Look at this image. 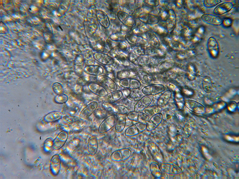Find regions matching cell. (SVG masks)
Segmentation results:
<instances>
[{
	"label": "cell",
	"mask_w": 239,
	"mask_h": 179,
	"mask_svg": "<svg viewBox=\"0 0 239 179\" xmlns=\"http://www.w3.org/2000/svg\"><path fill=\"white\" fill-rule=\"evenodd\" d=\"M61 163L60 158L58 155H55L51 159L50 166L54 174H57L59 172L60 168Z\"/></svg>",
	"instance_id": "obj_29"
},
{
	"label": "cell",
	"mask_w": 239,
	"mask_h": 179,
	"mask_svg": "<svg viewBox=\"0 0 239 179\" xmlns=\"http://www.w3.org/2000/svg\"><path fill=\"white\" fill-rule=\"evenodd\" d=\"M163 115L161 113H157L154 115L147 123L146 130L151 132L156 129L161 123Z\"/></svg>",
	"instance_id": "obj_8"
},
{
	"label": "cell",
	"mask_w": 239,
	"mask_h": 179,
	"mask_svg": "<svg viewBox=\"0 0 239 179\" xmlns=\"http://www.w3.org/2000/svg\"><path fill=\"white\" fill-rule=\"evenodd\" d=\"M119 84L123 88L131 90L138 89L141 85L140 81L134 78H128L120 79Z\"/></svg>",
	"instance_id": "obj_5"
},
{
	"label": "cell",
	"mask_w": 239,
	"mask_h": 179,
	"mask_svg": "<svg viewBox=\"0 0 239 179\" xmlns=\"http://www.w3.org/2000/svg\"><path fill=\"white\" fill-rule=\"evenodd\" d=\"M52 87L53 92L56 94L62 93L64 91V88L58 82L54 83L52 85Z\"/></svg>",
	"instance_id": "obj_36"
},
{
	"label": "cell",
	"mask_w": 239,
	"mask_h": 179,
	"mask_svg": "<svg viewBox=\"0 0 239 179\" xmlns=\"http://www.w3.org/2000/svg\"><path fill=\"white\" fill-rule=\"evenodd\" d=\"M137 76L142 83L144 84H149L152 82L153 78L150 73L142 70L137 72Z\"/></svg>",
	"instance_id": "obj_25"
},
{
	"label": "cell",
	"mask_w": 239,
	"mask_h": 179,
	"mask_svg": "<svg viewBox=\"0 0 239 179\" xmlns=\"http://www.w3.org/2000/svg\"><path fill=\"white\" fill-rule=\"evenodd\" d=\"M131 154V149L127 148H123L114 151L111 154V160L115 162H120L127 160Z\"/></svg>",
	"instance_id": "obj_1"
},
{
	"label": "cell",
	"mask_w": 239,
	"mask_h": 179,
	"mask_svg": "<svg viewBox=\"0 0 239 179\" xmlns=\"http://www.w3.org/2000/svg\"><path fill=\"white\" fill-rule=\"evenodd\" d=\"M87 87L91 92L100 97H104L108 93L106 89L103 86L95 82L88 83Z\"/></svg>",
	"instance_id": "obj_11"
},
{
	"label": "cell",
	"mask_w": 239,
	"mask_h": 179,
	"mask_svg": "<svg viewBox=\"0 0 239 179\" xmlns=\"http://www.w3.org/2000/svg\"><path fill=\"white\" fill-rule=\"evenodd\" d=\"M171 95L172 92L170 90L165 91L158 98L157 101L158 106L163 107L167 105L170 99Z\"/></svg>",
	"instance_id": "obj_24"
},
{
	"label": "cell",
	"mask_w": 239,
	"mask_h": 179,
	"mask_svg": "<svg viewBox=\"0 0 239 179\" xmlns=\"http://www.w3.org/2000/svg\"><path fill=\"white\" fill-rule=\"evenodd\" d=\"M154 97L151 95H145L140 99L134 106V111L141 112L149 106L152 103Z\"/></svg>",
	"instance_id": "obj_4"
},
{
	"label": "cell",
	"mask_w": 239,
	"mask_h": 179,
	"mask_svg": "<svg viewBox=\"0 0 239 179\" xmlns=\"http://www.w3.org/2000/svg\"><path fill=\"white\" fill-rule=\"evenodd\" d=\"M203 87L204 90L207 92H211L212 87L211 78L208 76L205 77L203 81Z\"/></svg>",
	"instance_id": "obj_31"
},
{
	"label": "cell",
	"mask_w": 239,
	"mask_h": 179,
	"mask_svg": "<svg viewBox=\"0 0 239 179\" xmlns=\"http://www.w3.org/2000/svg\"><path fill=\"white\" fill-rule=\"evenodd\" d=\"M108 113L107 110L105 108H97L93 114L96 118L101 119L106 118Z\"/></svg>",
	"instance_id": "obj_33"
},
{
	"label": "cell",
	"mask_w": 239,
	"mask_h": 179,
	"mask_svg": "<svg viewBox=\"0 0 239 179\" xmlns=\"http://www.w3.org/2000/svg\"><path fill=\"white\" fill-rule=\"evenodd\" d=\"M207 47L209 51L213 56H215L217 55L219 51V46L215 38L211 37L209 38Z\"/></svg>",
	"instance_id": "obj_20"
},
{
	"label": "cell",
	"mask_w": 239,
	"mask_h": 179,
	"mask_svg": "<svg viewBox=\"0 0 239 179\" xmlns=\"http://www.w3.org/2000/svg\"><path fill=\"white\" fill-rule=\"evenodd\" d=\"M165 89V87L162 84H152L144 87L142 90V92L145 95L154 96L162 92Z\"/></svg>",
	"instance_id": "obj_7"
},
{
	"label": "cell",
	"mask_w": 239,
	"mask_h": 179,
	"mask_svg": "<svg viewBox=\"0 0 239 179\" xmlns=\"http://www.w3.org/2000/svg\"><path fill=\"white\" fill-rule=\"evenodd\" d=\"M99 82L106 89L111 91L117 90V85L111 78L105 75H101L98 78Z\"/></svg>",
	"instance_id": "obj_9"
},
{
	"label": "cell",
	"mask_w": 239,
	"mask_h": 179,
	"mask_svg": "<svg viewBox=\"0 0 239 179\" xmlns=\"http://www.w3.org/2000/svg\"><path fill=\"white\" fill-rule=\"evenodd\" d=\"M84 71L88 75L94 76L100 75L103 73L104 72L103 69L100 66L94 65L86 66L84 67Z\"/></svg>",
	"instance_id": "obj_22"
},
{
	"label": "cell",
	"mask_w": 239,
	"mask_h": 179,
	"mask_svg": "<svg viewBox=\"0 0 239 179\" xmlns=\"http://www.w3.org/2000/svg\"><path fill=\"white\" fill-rule=\"evenodd\" d=\"M62 114L59 111H55L48 113L45 116L44 121L47 122H53L61 119Z\"/></svg>",
	"instance_id": "obj_30"
},
{
	"label": "cell",
	"mask_w": 239,
	"mask_h": 179,
	"mask_svg": "<svg viewBox=\"0 0 239 179\" xmlns=\"http://www.w3.org/2000/svg\"><path fill=\"white\" fill-rule=\"evenodd\" d=\"M98 147V142L96 137L94 135L90 137L87 143V149L89 154L91 156L95 155L97 151Z\"/></svg>",
	"instance_id": "obj_19"
},
{
	"label": "cell",
	"mask_w": 239,
	"mask_h": 179,
	"mask_svg": "<svg viewBox=\"0 0 239 179\" xmlns=\"http://www.w3.org/2000/svg\"><path fill=\"white\" fill-rule=\"evenodd\" d=\"M68 136V132L65 130L61 131L58 135L53 141V148L58 150L63 147L67 141Z\"/></svg>",
	"instance_id": "obj_15"
},
{
	"label": "cell",
	"mask_w": 239,
	"mask_h": 179,
	"mask_svg": "<svg viewBox=\"0 0 239 179\" xmlns=\"http://www.w3.org/2000/svg\"><path fill=\"white\" fill-rule=\"evenodd\" d=\"M123 92L125 96L131 101H135L139 99V95L132 90L127 89Z\"/></svg>",
	"instance_id": "obj_32"
},
{
	"label": "cell",
	"mask_w": 239,
	"mask_h": 179,
	"mask_svg": "<svg viewBox=\"0 0 239 179\" xmlns=\"http://www.w3.org/2000/svg\"><path fill=\"white\" fill-rule=\"evenodd\" d=\"M150 172L155 178H160L162 176V172L160 166L155 162H152L149 165Z\"/></svg>",
	"instance_id": "obj_27"
},
{
	"label": "cell",
	"mask_w": 239,
	"mask_h": 179,
	"mask_svg": "<svg viewBox=\"0 0 239 179\" xmlns=\"http://www.w3.org/2000/svg\"><path fill=\"white\" fill-rule=\"evenodd\" d=\"M126 121L125 114H118L115 126L116 132L118 133L121 132L125 129Z\"/></svg>",
	"instance_id": "obj_21"
},
{
	"label": "cell",
	"mask_w": 239,
	"mask_h": 179,
	"mask_svg": "<svg viewBox=\"0 0 239 179\" xmlns=\"http://www.w3.org/2000/svg\"><path fill=\"white\" fill-rule=\"evenodd\" d=\"M68 99V96L67 95L62 93L57 95L54 97L55 102L60 104L66 103Z\"/></svg>",
	"instance_id": "obj_34"
},
{
	"label": "cell",
	"mask_w": 239,
	"mask_h": 179,
	"mask_svg": "<svg viewBox=\"0 0 239 179\" xmlns=\"http://www.w3.org/2000/svg\"><path fill=\"white\" fill-rule=\"evenodd\" d=\"M62 122L65 124L74 126H80L84 123V120L79 117L72 115H67L63 117Z\"/></svg>",
	"instance_id": "obj_17"
},
{
	"label": "cell",
	"mask_w": 239,
	"mask_h": 179,
	"mask_svg": "<svg viewBox=\"0 0 239 179\" xmlns=\"http://www.w3.org/2000/svg\"><path fill=\"white\" fill-rule=\"evenodd\" d=\"M127 117L129 120L136 122H146L149 119L148 115L145 113L135 111L129 112Z\"/></svg>",
	"instance_id": "obj_13"
},
{
	"label": "cell",
	"mask_w": 239,
	"mask_h": 179,
	"mask_svg": "<svg viewBox=\"0 0 239 179\" xmlns=\"http://www.w3.org/2000/svg\"><path fill=\"white\" fill-rule=\"evenodd\" d=\"M233 7L232 2L225 1L218 4L214 9L213 13L218 15L223 14L230 11Z\"/></svg>",
	"instance_id": "obj_18"
},
{
	"label": "cell",
	"mask_w": 239,
	"mask_h": 179,
	"mask_svg": "<svg viewBox=\"0 0 239 179\" xmlns=\"http://www.w3.org/2000/svg\"><path fill=\"white\" fill-rule=\"evenodd\" d=\"M222 2L220 0H205L203 1L204 6L207 7H212L217 5Z\"/></svg>",
	"instance_id": "obj_35"
},
{
	"label": "cell",
	"mask_w": 239,
	"mask_h": 179,
	"mask_svg": "<svg viewBox=\"0 0 239 179\" xmlns=\"http://www.w3.org/2000/svg\"><path fill=\"white\" fill-rule=\"evenodd\" d=\"M185 106L190 110L196 113L203 114L206 111V109L201 104L191 100H188L185 102Z\"/></svg>",
	"instance_id": "obj_16"
},
{
	"label": "cell",
	"mask_w": 239,
	"mask_h": 179,
	"mask_svg": "<svg viewBox=\"0 0 239 179\" xmlns=\"http://www.w3.org/2000/svg\"><path fill=\"white\" fill-rule=\"evenodd\" d=\"M115 111L118 114H125L128 113V108L124 106L121 105H116L115 107Z\"/></svg>",
	"instance_id": "obj_37"
},
{
	"label": "cell",
	"mask_w": 239,
	"mask_h": 179,
	"mask_svg": "<svg viewBox=\"0 0 239 179\" xmlns=\"http://www.w3.org/2000/svg\"><path fill=\"white\" fill-rule=\"evenodd\" d=\"M160 167L162 172L167 174H176L178 171L176 166L169 163H163L160 165Z\"/></svg>",
	"instance_id": "obj_26"
},
{
	"label": "cell",
	"mask_w": 239,
	"mask_h": 179,
	"mask_svg": "<svg viewBox=\"0 0 239 179\" xmlns=\"http://www.w3.org/2000/svg\"><path fill=\"white\" fill-rule=\"evenodd\" d=\"M137 77V72L131 70H123L118 71L116 74V78L120 80L128 78Z\"/></svg>",
	"instance_id": "obj_28"
},
{
	"label": "cell",
	"mask_w": 239,
	"mask_h": 179,
	"mask_svg": "<svg viewBox=\"0 0 239 179\" xmlns=\"http://www.w3.org/2000/svg\"><path fill=\"white\" fill-rule=\"evenodd\" d=\"M146 122H137L128 127L125 131V134L128 137L137 136L146 130Z\"/></svg>",
	"instance_id": "obj_3"
},
{
	"label": "cell",
	"mask_w": 239,
	"mask_h": 179,
	"mask_svg": "<svg viewBox=\"0 0 239 179\" xmlns=\"http://www.w3.org/2000/svg\"><path fill=\"white\" fill-rule=\"evenodd\" d=\"M98 104L93 101L87 104L81 111L79 117L83 120L89 118L96 109Z\"/></svg>",
	"instance_id": "obj_14"
},
{
	"label": "cell",
	"mask_w": 239,
	"mask_h": 179,
	"mask_svg": "<svg viewBox=\"0 0 239 179\" xmlns=\"http://www.w3.org/2000/svg\"><path fill=\"white\" fill-rule=\"evenodd\" d=\"M146 147L150 155L155 160L160 162L163 159L162 152L158 145L153 141L148 142Z\"/></svg>",
	"instance_id": "obj_6"
},
{
	"label": "cell",
	"mask_w": 239,
	"mask_h": 179,
	"mask_svg": "<svg viewBox=\"0 0 239 179\" xmlns=\"http://www.w3.org/2000/svg\"><path fill=\"white\" fill-rule=\"evenodd\" d=\"M226 138H227V139H228V140H232V138L231 137H230V136H227Z\"/></svg>",
	"instance_id": "obj_39"
},
{
	"label": "cell",
	"mask_w": 239,
	"mask_h": 179,
	"mask_svg": "<svg viewBox=\"0 0 239 179\" xmlns=\"http://www.w3.org/2000/svg\"><path fill=\"white\" fill-rule=\"evenodd\" d=\"M87 78L84 76L79 77L76 80V84L80 86H84L87 85L89 80Z\"/></svg>",
	"instance_id": "obj_38"
},
{
	"label": "cell",
	"mask_w": 239,
	"mask_h": 179,
	"mask_svg": "<svg viewBox=\"0 0 239 179\" xmlns=\"http://www.w3.org/2000/svg\"><path fill=\"white\" fill-rule=\"evenodd\" d=\"M117 115L113 114L106 117L99 125L98 131L101 134L105 133L115 126Z\"/></svg>",
	"instance_id": "obj_2"
},
{
	"label": "cell",
	"mask_w": 239,
	"mask_h": 179,
	"mask_svg": "<svg viewBox=\"0 0 239 179\" xmlns=\"http://www.w3.org/2000/svg\"><path fill=\"white\" fill-rule=\"evenodd\" d=\"M94 58L99 62L105 65H110L113 64V59L110 56L104 54L96 53Z\"/></svg>",
	"instance_id": "obj_23"
},
{
	"label": "cell",
	"mask_w": 239,
	"mask_h": 179,
	"mask_svg": "<svg viewBox=\"0 0 239 179\" xmlns=\"http://www.w3.org/2000/svg\"><path fill=\"white\" fill-rule=\"evenodd\" d=\"M123 95V92L120 90L113 91L103 97L102 102L105 105L111 104L120 100Z\"/></svg>",
	"instance_id": "obj_10"
},
{
	"label": "cell",
	"mask_w": 239,
	"mask_h": 179,
	"mask_svg": "<svg viewBox=\"0 0 239 179\" xmlns=\"http://www.w3.org/2000/svg\"><path fill=\"white\" fill-rule=\"evenodd\" d=\"M201 18L205 22L212 25H220L223 22V20L221 17L215 14H204L202 15Z\"/></svg>",
	"instance_id": "obj_12"
}]
</instances>
